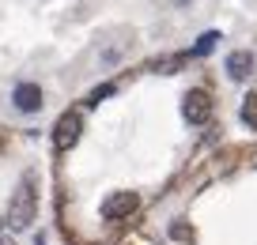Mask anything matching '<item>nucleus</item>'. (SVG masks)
<instances>
[{
	"label": "nucleus",
	"mask_w": 257,
	"mask_h": 245,
	"mask_svg": "<svg viewBox=\"0 0 257 245\" xmlns=\"http://www.w3.org/2000/svg\"><path fill=\"white\" fill-rule=\"evenodd\" d=\"M216 42H219V34H216V31L201 34V42H197V46H193V57H204V53H208L212 46H216Z\"/></svg>",
	"instance_id": "nucleus-8"
},
{
	"label": "nucleus",
	"mask_w": 257,
	"mask_h": 245,
	"mask_svg": "<svg viewBox=\"0 0 257 245\" xmlns=\"http://www.w3.org/2000/svg\"><path fill=\"white\" fill-rule=\"evenodd\" d=\"M249 72H253V53H249V49H234V53L227 57V76L231 79H246Z\"/></svg>",
	"instance_id": "nucleus-6"
},
{
	"label": "nucleus",
	"mask_w": 257,
	"mask_h": 245,
	"mask_svg": "<svg viewBox=\"0 0 257 245\" xmlns=\"http://www.w3.org/2000/svg\"><path fill=\"white\" fill-rule=\"evenodd\" d=\"M0 151H4V140H0Z\"/></svg>",
	"instance_id": "nucleus-11"
},
{
	"label": "nucleus",
	"mask_w": 257,
	"mask_h": 245,
	"mask_svg": "<svg viewBox=\"0 0 257 245\" xmlns=\"http://www.w3.org/2000/svg\"><path fill=\"white\" fill-rule=\"evenodd\" d=\"M0 226H4V222H0Z\"/></svg>",
	"instance_id": "nucleus-13"
},
{
	"label": "nucleus",
	"mask_w": 257,
	"mask_h": 245,
	"mask_svg": "<svg viewBox=\"0 0 257 245\" xmlns=\"http://www.w3.org/2000/svg\"><path fill=\"white\" fill-rule=\"evenodd\" d=\"M182 113H185V121H189V125H204V121L212 117V98H208V91H189V95H185Z\"/></svg>",
	"instance_id": "nucleus-4"
},
{
	"label": "nucleus",
	"mask_w": 257,
	"mask_h": 245,
	"mask_svg": "<svg viewBox=\"0 0 257 245\" xmlns=\"http://www.w3.org/2000/svg\"><path fill=\"white\" fill-rule=\"evenodd\" d=\"M38 215V192H34V174H23L12 192V204H8V222L16 230H27Z\"/></svg>",
	"instance_id": "nucleus-1"
},
{
	"label": "nucleus",
	"mask_w": 257,
	"mask_h": 245,
	"mask_svg": "<svg viewBox=\"0 0 257 245\" xmlns=\"http://www.w3.org/2000/svg\"><path fill=\"white\" fill-rule=\"evenodd\" d=\"M80 132H83V117H80L76 110H64L61 117H57V125H53V147H57V151L76 147Z\"/></svg>",
	"instance_id": "nucleus-2"
},
{
	"label": "nucleus",
	"mask_w": 257,
	"mask_h": 245,
	"mask_svg": "<svg viewBox=\"0 0 257 245\" xmlns=\"http://www.w3.org/2000/svg\"><path fill=\"white\" fill-rule=\"evenodd\" d=\"M137 207H140V196H137V192H113V196L102 200V219H106V222L128 219Z\"/></svg>",
	"instance_id": "nucleus-3"
},
{
	"label": "nucleus",
	"mask_w": 257,
	"mask_h": 245,
	"mask_svg": "<svg viewBox=\"0 0 257 245\" xmlns=\"http://www.w3.org/2000/svg\"><path fill=\"white\" fill-rule=\"evenodd\" d=\"M0 245H12V241H0Z\"/></svg>",
	"instance_id": "nucleus-12"
},
{
	"label": "nucleus",
	"mask_w": 257,
	"mask_h": 245,
	"mask_svg": "<svg viewBox=\"0 0 257 245\" xmlns=\"http://www.w3.org/2000/svg\"><path fill=\"white\" fill-rule=\"evenodd\" d=\"M242 121H246L249 128H257V95H249L246 102H242Z\"/></svg>",
	"instance_id": "nucleus-7"
},
{
	"label": "nucleus",
	"mask_w": 257,
	"mask_h": 245,
	"mask_svg": "<svg viewBox=\"0 0 257 245\" xmlns=\"http://www.w3.org/2000/svg\"><path fill=\"white\" fill-rule=\"evenodd\" d=\"M12 102H16L19 113H38L42 110V87L38 83H19V87L12 91Z\"/></svg>",
	"instance_id": "nucleus-5"
},
{
	"label": "nucleus",
	"mask_w": 257,
	"mask_h": 245,
	"mask_svg": "<svg viewBox=\"0 0 257 245\" xmlns=\"http://www.w3.org/2000/svg\"><path fill=\"white\" fill-rule=\"evenodd\" d=\"M106 95H113V83H102L98 91H91V95H87V106H98V98H106Z\"/></svg>",
	"instance_id": "nucleus-9"
},
{
	"label": "nucleus",
	"mask_w": 257,
	"mask_h": 245,
	"mask_svg": "<svg viewBox=\"0 0 257 245\" xmlns=\"http://www.w3.org/2000/svg\"><path fill=\"white\" fill-rule=\"evenodd\" d=\"M170 234H174V237H189V230H185L182 222H174V226H170Z\"/></svg>",
	"instance_id": "nucleus-10"
}]
</instances>
